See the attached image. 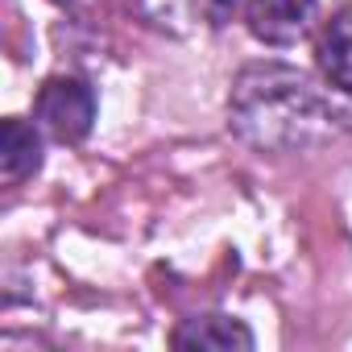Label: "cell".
<instances>
[{
  "mask_svg": "<svg viewBox=\"0 0 352 352\" xmlns=\"http://www.w3.org/2000/svg\"><path fill=\"white\" fill-rule=\"evenodd\" d=\"M232 133L261 153H298L340 137L352 116L323 96L307 75L282 63L245 67L228 96Z\"/></svg>",
  "mask_w": 352,
  "mask_h": 352,
  "instance_id": "1",
  "label": "cell"
},
{
  "mask_svg": "<svg viewBox=\"0 0 352 352\" xmlns=\"http://www.w3.org/2000/svg\"><path fill=\"white\" fill-rule=\"evenodd\" d=\"M38 129L63 145H75L91 133V120H96V91L75 79V75H54L42 83L38 91Z\"/></svg>",
  "mask_w": 352,
  "mask_h": 352,
  "instance_id": "2",
  "label": "cell"
},
{
  "mask_svg": "<svg viewBox=\"0 0 352 352\" xmlns=\"http://www.w3.org/2000/svg\"><path fill=\"white\" fill-rule=\"evenodd\" d=\"M245 21H249V34L257 42L294 46L315 21V0H249Z\"/></svg>",
  "mask_w": 352,
  "mask_h": 352,
  "instance_id": "3",
  "label": "cell"
},
{
  "mask_svg": "<svg viewBox=\"0 0 352 352\" xmlns=\"http://www.w3.org/2000/svg\"><path fill=\"white\" fill-rule=\"evenodd\" d=\"M315 63H319V71L331 87L352 96V5H344L323 25V34L315 42Z\"/></svg>",
  "mask_w": 352,
  "mask_h": 352,
  "instance_id": "4",
  "label": "cell"
},
{
  "mask_svg": "<svg viewBox=\"0 0 352 352\" xmlns=\"http://www.w3.org/2000/svg\"><path fill=\"white\" fill-rule=\"evenodd\" d=\"M170 344L174 348H204V352H232V348H253V331L228 315H195L170 336Z\"/></svg>",
  "mask_w": 352,
  "mask_h": 352,
  "instance_id": "5",
  "label": "cell"
},
{
  "mask_svg": "<svg viewBox=\"0 0 352 352\" xmlns=\"http://www.w3.org/2000/svg\"><path fill=\"white\" fill-rule=\"evenodd\" d=\"M38 166H42V137H38V129L17 120V116H9L5 129H0V174H5V183L9 187L25 183L30 174H38Z\"/></svg>",
  "mask_w": 352,
  "mask_h": 352,
  "instance_id": "6",
  "label": "cell"
}]
</instances>
